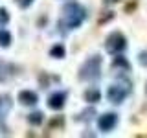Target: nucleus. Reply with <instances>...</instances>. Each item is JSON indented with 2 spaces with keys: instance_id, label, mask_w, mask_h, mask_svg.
I'll list each match as a JSON object with an SVG mask.
<instances>
[{
  "instance_id": "obj_13",
  "label": "nucleus",
  "mask_w": 147,
  "mask_h": 138,
  "mask_svg": "<svg viewBox=\"0 0 147 138\" xmlns=\"http://www.w3.org/2000/svg\"><path fill=\"white\" fill-rule=\"evenodd\" d=\"M0 46L2 48H9L11 46V33L7 30H0Z\"/></svg>"
},
{
  "instance_id": "obj_12",
  "label": "nucleus",
  "mask_w": 147,
  "mask_h": 138,
  "mask_svg": "<svg viewBox=\"0 0 147 138\" xmlns=\"http://www.w3.org/2000/svg\"><path fill=\"white\" fill-rule=\"evenodd\" d=\"M64 55H66V50H64L63 44H55L50 50V57H53V59H63Z\"/></svg>"
},
{
  "instance_id": "obj_16",
  "label": "nucleus",
  "mask_w": 147,
  "mask_h": 138,
  "mask_svg": "<svg viewBox=\"0 0 147 138\" xmlns=\"http://www.w3.org/2000/svg\"><path fill=\"white\" fill-rule=\"evenodd\" d=\"M15 2H17V6H18V7L26 9V7H30L31 4H33V0H15Z\"/></svg>"
},
{
  "instance_id": "obj_7",
  "label": "nucleus",
  "mask_w": 147,
  "mask_h": 138,
  "mask_svg": "<svg viewBox=\"0 0 147 138\" xmlns=\"http://www.w3.org/2000/svg\"><path fill=\"white\" fill-rule=\"evenodd\" d=\"M64 103H66V92L57 90V92H53V94H50L48 107L52 109V110H61L64 107Z\"/></svg>"
},
{
  "instance_id": "obj_18",
  "label": "nucleus",
  "mask_w": 147,
  "mask_h": 138,
  "mask_svg": "<svg viewBox=\"0 0 147 138\" xmlns=\"http://www.w3.org/2000/svg\"><path fill=\"white\" fill-rule=\"evenodd\" d=\"M63 123H64V120H63V118H53L52 122H50V127H57V125H59V127H63Z\"/></svg>"
},
{
  "instance_id": "obj_1",
  "label": "nucleus",
  "mask_w": 147,
  "mask_h": 138,
  "mask_svg": "<svg viewBox=\"0 0 147 138\" xmlns=\"http://www.w3.org/2000/svg\"><path fill=\"white\" fill-rule=\"evenodd\" d=\"M86 18V9L81 6L79 2H68L63 6V18L59 22V26L66 30H76L79 28Z\"/></svg>"
},
{
  "instance_id": "obj_3",
  "label": "nucleus",
  "mask_w": 147,
  "mask_h": 138,
  "mask_svg": "<svg viewBox=\"0 0 147 138\" xmlns=\"http://www.w3.org/2000/svg\"><path fill=\"white\" fill-rule=\"evenodd\" d=\"M125 48H127V39L121 31H112V33H109L107 41H105V50H107L110 55L121 53Z\"/></svg>"
},
{
  "instance_id": "obj_17",
  "label": "nucleus",
  "mask_w": 147,
  "mask_h": 138,
  "mask_svg": "<svg viewBox=\"0 0 147 138\" xmlns=\"http://www.w3.org/2000/svg\"><path fill=\"white\" fill-rule=\"evenodd\" d=\"M138 61H140L142 66H147V50L140 52V55H138Z\"/></svg>"
},
{
  "instance_id": "obj_8",
  "label": "nucleus",
  "mask_w": 147,
  "mask_h": 138,
  "mask_svg": "<svg viewBox=\"0 0 147 138\" xmlns=\"http://www.w3.org/2000/svg\"><path fill=\"white\" fill-rule=\"evenodd\" d=\"M17 99H18V103L24 105V107H33V105H37V101H39V96H37L33 90H20Z\"/></svg>"
},
{
  "instance_id": "obj_5",
  "label": "nucleus",
  "mask_w": 147,
  "mask_h": 138,
  "mask_svg": "<svg viewBox=\"0 0 147 138\" xmlns=\"http://www.w3.org/2000/svg\"><path fill=\"white\" fill-rule=\"evenodd\" d=\"M127 96H129V89H125L123 85H110L107 90V99L114 105L123 103Z\"/></svg>"
},
{
  "instance_id": "obj_6",
  "label": "nucleus",
  "mask_w": 147,
  "mask_h": 138,
  "mask_svg": "<svg viewBox=\"0 0 147 138\" xmlns=\"http://www.w3.org/2000/svg\"><path fill=\"white\" fill-rule=\"evenodd\" d=\"M116 125H118V114H114V112H105L98 120V127L103 133H110Z\"/></svg>"
},
{
  "instance_id": "obj_9",
  "label": "nucleus",
  "mask_w": 147,
  "mask_h": 138,
  "mask_svg": "<svg viewBox=\"0 0 147 138\" xmlns=\"http://www.w3.org/2000/svg\"><path fill=\"white\" fill-rule=\"evenodd\" d=\"M15 70H17L15 64H11V63H7V61H0V83L11 79V77L17 74Z\"/></svg>"
},
{
  "instance_id": "obj_14",
  "label": "nucleus",
  "mask_w": 147,
  "mask_h": 138,
  "mask_svg": "<svg viewBox=\"0 0 147 138\" xmlns=\"http://www.w3.org/2000/svg\"><path fill=\"white\" fill-rule=\"evenodd\" d=\"M28 122H30L31 125H40V123L44 122V114L39 112V110H37V112H31L30 116H28Z\"/></svg>"
},
{
  "instance_id": "obj_2",
  "label": "nucleus",
  "mask_w": 147,
  "mask_h": 138,
  "mask_svg": "<svg viewBox=\"0 0 147 138\" xmlns=\"http://www.w3.org/2000/svg\"><path fill=\"white\" fill-rule=\"evenodd\" d=\"M101 77V55H90L79 66V79L81 81H98Z\"/></svg>"
},
{
  "instance_id": "obj_11",
  "label": "nucleus",
  "mask_w": 147,
  "mask_h": 138,
  "mask_svg": "<svg viewBox=\"0 0 147 138\" xmlns=\"http://www.w3.org/2000/svg\"><path fill=\"white\" fill-rule=\"evenodd\" d=\"M85 99L88 101V103H98V101L101 99V92L98 89H88L85 92Z\"/></svg>"
},
{
  "instance_id": "obj_4",
  "label": "nucleus",
  "mask_w": 147,
  "mask_h": 138,
  "mask_svg": "<svg viewBox=\"0 0 147 138\" xmlns=\"http://www.w3.org/2000/svg\"><path fill=\"white\" fill-rule=\"evenodd\" d=\"M11 105H13V101H11V96L9 94L0 96V131L4 135H9V127H7L6 120H7L9 110H11Z\"/></svg>"
},
{
  "instance_id": "obj_15",
  "label": "nucleus",
  "mask_w": 147,
  "mask_h": 138,
  "mask_svg": "<svg viewBox=\"0 0 147 138\" xmlns=\"http://www.w3.org/2000/svg\"><path fill=\"white\" fill-rule=\"evenodd\" d=\"M9 22V13L6 7H0V26H6Z\"/></svg>"
},
{
  "instance_id": "obj_10",
  "label": "nucleus",
  "mask_w": 147,
  "mask_h": 138,
  "mask_svg": "<svg viewBox=\"0 0 147 138\" xmlns=\"http://www.w3.org/2000/svg\"><path fill=\"white\" fill-rule=\"evenodd\" d=\"M112 66L114 68H118V70H125V72H129L131 70V63L127 61L125 57H121V55H116V57H114V61H112Z\"/></svg>"
},
{
  "instance_id": "obj_19",
  "label": "nucleus",
  "mask_w": 147,
  "mask_h": 138,
  "mask_svg": "<svg viewBox=\"0 0 147 138\" xmlns=\"http://www.w3.org/2000/svg\"><path fill=\"white\" fill-rule=\"evenodd\" d=\"M118 0H103V4H107V6H112V4H116Z\"/></svg>"
}]
</instances>
